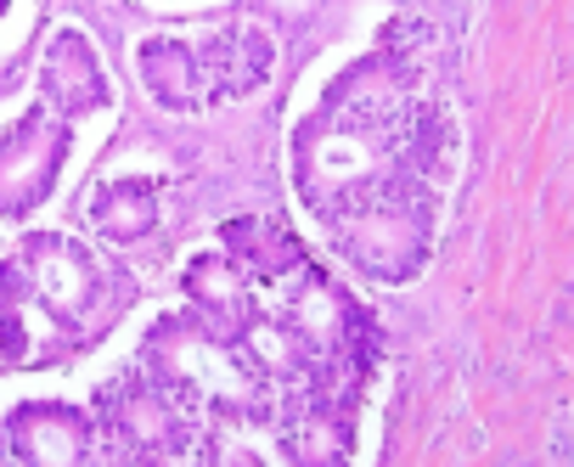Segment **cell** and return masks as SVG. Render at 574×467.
Instances as JSON below:
<instances>
[{"label": "cell", "instance_id": "1", "mask_svg": "<svg viewBox=\"0 0 574 467\" xmlns=\"http://www.w3.org/2000/svg\"><path fill=\"white\" fill-rule=\"evenodd\" d=\"M63 108L45 102L40 113H29L23 124H12L0 135V214H29L45 192H52V175L68 153V135L57 124ZM68 119V113H63Z\"/></svg>", "mask_w": 574, "mask_h": 467}, {"label": "cell", "instance_id": "2", "mask_svg": "<svg viewBox=\"0 0 574 467\" xmlns=\"http://www.w3.org/2000/svg\"><path fill=\"white\" fill-rule=\"evenodd\" d=\"M45 102L63 108V113H85V108L102 102V74H96L79 34L52 40V57H45Z\"/></svg>", "mask_w": 574, "mask_h": 467}, {"label": "cell", "instance_id": "3", "mask_svg": "<svg viewBox=\"0 0 574 467\" xmlns=\"http://www.w3.org/2000/svg\"><path fill=\"white\" fill-rule=\"evenodd\" d=\"M96 225L108 237H141L153 225V186L147 180H119L96 198Z\"/></svg>", "mask_w": 574, "mask_h": 467}]
</instances>
